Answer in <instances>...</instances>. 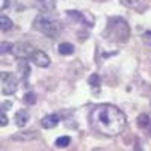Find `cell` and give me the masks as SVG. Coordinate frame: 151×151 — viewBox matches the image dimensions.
Here are the masks:
<instances>
[{"label":"cell","mask_w":151,"mask_h":151,"mask_svg":"<svg viewBox=\"0 0 151 151\" xmlns=\"http://www.w3.org/2000/svg\"><path fill=\"white\" fill-rule=\"evenodd\" d=\"M30 60L40 68H47L50 65V58L42 52V50H35L33 55L30 56Z\"/></svg>","instance_id":"52a82bcc"},{"label":"cell","mask_w":151,"mask_h":151,"mask_svg":"<svg viewBox=\"0 0 151 151\" xmlns=\"http://www.w3.org/2000/svg\"><path fill=\"white\" fill-rule=\"evenodd\" d=\"M36 6L41 12H52L55 9V0H36Z\"/></svg>","instance_id":"30bf717a"},{"label":"cell","mask_w":151,"mask_h":151,"mask_svg":"<svg viewBox=\"0 0 151 151\" xmlns=\"http://www.w3.org/2000/svg\"><path fill=\"white\" fill-rule=\"evenodd\" d=\"M33 27L45 36L55 38L60 32V23L53 15H50V12H42L33 20Z\"/></svg>","instance_id":"3957f363"},{"label":"cell","mask_w":151,"mask_h":151,"mask_svg":"<svg viewBox=\"0 0 151 151\" xmlns=\"http://www.w3.org/2000/svg\"><path fill=\"white\" fill-rule=\"evenodd\" d=\"M144 41H147L148 44H151V32H145L144 33Z\"/></svg>","instance_id":"44dd1931"},{"label":"cell","mask_w":151,"mask_h":151,"mask_svg":"<svg viewBox=\"0 0 151 151\" xmlns=\"http://www.w3.org/2000/svg\"><path fill=\"white\" fill-rule=\"evenodd\" d=\"M89 124L92 130L104 136H118L125 130L127 118L124 112L112 104H98L89 113Z\"/></svg>","instance_id":"6da1fadb"},{"label":"cell","mask_w":151,"mask_h":151,"mask_svg":"<svg viewBox=\"0 0 151 151\" xmlns=\"http://www.w3.org/2000/svg\"><path fill=\"white\" fill-rule=\"evenodd\" d=\"M119 2H121L124 6H127V8H136L137 5H139L141 0H119Z\"/></svg>","instance_id":"d6986e66"},{"label":"cell","mask_w":151,"mask_h":151,"mask_svg":"<svg viewBox=\"0 0 151 151\" xmlns=\"http://www.w3.org/2000/svg\"><path fill=\"white\" fill-rule=\"evenodd\" d=\"M24 101H26L27 104H35L36 103V95L33 92H27L26 95H24Z\"/></svg>","instance_id":"ac0fdd59"},{"label":"cell","mask_w":151,"mask_h":151,"mask_svg":"<svg viewBox=\"0 0 151 151\" xmlns=\"http://www.w3.org/2000/svg\"><path fill=\"white\" fill-rule=\"evenodd\" d=\"M0 83H2V94L3 95H12L17 88H18V80L12 73L3 71L0 74Z\"/></svg>","instance_id":"277c9868"},{"label":"cell","mask_w":151,"mask_h":151,"mask_svg":"<svg viewBox=\"0 0 151 151\" xmlns=\"http://www.w3.org/2000/svg\"><path fill=\"white\" fill-rule=\"evenodd\" d=\"M104 36L109 41L116 42V44H122L129 41L130 36V27L127 21L121 17H110L107 20V26L104 30Z\"/></svg>","instance_id":"7a4b0ae2"},{"label":"cell","mask_w":151,"mask_h":151,"mask_svg":"<svg viewBox=\"0 0 151 151\" xmlns=\"http://www.w3.org/2000/svg\"><path fill=\"white\" fill-rule=\"evenodd\" d=\"M12 3H14V0H0V9L5 11L8 6H11Z\"/></svg>","instance_id":"ffe728a7"},{"label":"cell","mask_w":151,"mask_h":151,"mask_svg":"<svg viewBox=\"0 0 151 151\" xmlns=\"http://www.w3.org/2000/svg\"><path fill=\"white\" fill-rule=\"evenodd\" d=\"M137 125H139L141 129H145L150 125V116L147 113H141V115L137 116Z\"/></svg>","instance_id":"5bb4252c"},{"label":"cell","mask_w":151,"mask_h":151,"mask_svg":"<svg viewBox=\"0 0 151 151\" xmlns=\"http://www.w3.org/2000/svg\"><path fill=\"white\" fill-rule=\"evenodd\" d=\"M67 15L70 18H73L74 21H79L82 24H86L88 27H92L94 26V15L91 12H80V11H67Z\"/></svg>","instance_id":"5b68a950"},{"label":"cell","mask_w":151,"mask_h":151,"mask_svg":"<svg viewBox=\"0 0 151 151\" xmlns=\"http://www.w3.org/2000/svg\"><path fill=\"white\" fill-rule=\"evenodd\" d=\"M70 142H71V137L70 136H60V137H58V141H56V147L65 148V147L70 145Z\"/></svg>","instance_id":"9a60e30c"},{"label":"cell","mask_w":151,"mask_h":151,"mask_svg":"<svg viewBox=\"0 0 151 151\" xmlns=\"http://www.w3.org/2000/svg\"><path fill=\"white\" fill-rule=\"evenodd\" d=\"M12 27H14V23H12L11 18H8L6 15L0 17V29H2V32H8V30H11Z\"/></svg>","instance_id":"7c38bea8"},{"label":"cell","mask_w":151,"mask_h":151,"mask_svg":"<svg viewBox=\"0 0 151 151\" xmlns=\"http://www.w3.org/2000/svg\"><path fill=\"white\" fill-rule=\"evenodd\" d=\"M58 52H59V55H64V56L73 55V53H74V45L70 44V42H62V44H59V47H58Z\"/></svg>","instance_id":"8fae6325"},{"label":"cell","mask_w":151,"mask_h":151,"mask_svg":"<svg viewBox=\"0 0 151 151\" xmlns=\"http://www.w3.org/2000/svg\"><path fill=\"white\" fill-rule=\"evenodd\" d=\"M8 124V116H6V113L2 110V125H6Z\"/></svg>","instance_id":"7402d4cb"},{"label":"cell","mask_w":151,"mask_h":151,"mask_svg":"<svg viewBox=\"0 0 151 151\" xmlns=\"http://www.w3.org/2000/svg\"><path fill=\"white\" fill-rule=\"evenodd\" d=\"M36 48H33V45H30L29 42H17L14 44V48H12V53H14L15 58L18 59H27L33 55Z\"/></svg>","instance_id":"8992f818"},{"label":"cell","mask_w":151,"mask_h":151,"mask_svg":"<svg viewBox=\"0 0 151 151\" xmlns=\"http://www.w3.org/2000/svg\"><path fill=\"white\" fill-rule=\"evenodd\" d=\"M18 68L21 71V79L23 80H27V77H29V64H27V60H21Z\"/></svg>","instance_id":"4fadbf2b"},{"label":"cell","mask_w":151,"mask_h":151,"mask_svg":"<svg viewBox=\"0 0 151 151\" xmlns=\"http://www.w3.org/2000/svg\"><path fill=\"white\" fill-rule=\"evenodd\" d=\"M88 83L91 85L92 89L98 88V86H100V76H98V74H92L91 77H89V80H88Z\"/></svg>","instance_id":"2e32d148"},{"label":"cell","mask_w":151,"mask_h":151,"mask_svg":"<svg viewBox=\"0 0 151 151\" xmlns=\"http://www.w3.org/2000/svg\"><path fill=\"white\" fill-rule=\"evenodd\" d=\"M14 121H15V124L18 125V127H24V125L27 124V121H29V112L26 109L18 110L15 113V116H14Z\"/></svg>","instance_id":"9c48e42d"},{"label":"cell","mask_w":151,"mask_h":151,"mask_svg":"<svg viewBox=\"0 0 151 151\" xmlns=\"http://www.w3.org/2000/svg\"><path fill=\"white\" fill-rule=\"evenodd\" d=\"M59 121H60V118H59L58 113H50V115H47V116L42 118L41 125H42L44 129H55L56 125L59 124Z\"/></svg>","instance_id":"ba28073f"},{"label":"cell","mask_w":151,"mask_h":151,"mask_svg":"<svg viewBox=\"0 0 151 151\" xmlns=\"http://www.w3.org/2000/svg\"><path fill=\"white\" fill-rule=\"evenodd\" d=\"M12 48H14V44H11V42H0V53L12 52Z\"/></svg>","instance_id":"e0dca14e"}]
</instances>
